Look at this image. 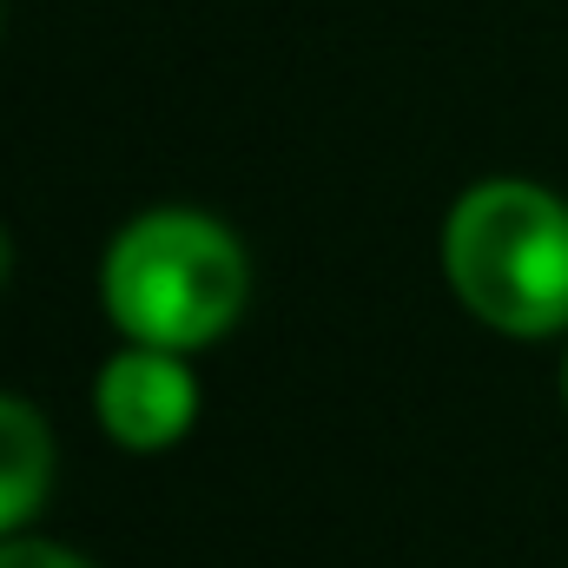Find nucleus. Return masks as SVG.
<instances>
[{
  "label": "nucleus",
  "instance_id": "f257e3e1",
  "mask_svg": "<svg viewBox=\"0 0 568 568\" xmlns=\"http://www.w3.org/2000/svg\"><path fill=\"white\" fill-rule=\"evenodd\" d=\"M252 297V258L232 225L199 205H152L126 219L100 258V304L126 344L205 351L219 344Z\"/></svg>",
  "mask_w": 568,
  "mask_h": 568
},
{
  "label": "nucleus",
  "instance_id": "f03ea898",
  "mask_svg": "<svg viewBox=\"0 0 568 568\" xmlns=\"http://www.w3.org/2000/svg\"><path fill=\"white\" fill-rule=\"evenodd\" d=\"M443 278L503 337L568 331V199L536 179H483L443 219Z\"/></svg>",
  "mask_w": 568,
  "mask_h": 568
},
{
  "label": "nucleus",
  "instance_id": "7ed1b4c3",
  "mask_svg": "<svg viewBox=\"0 0 568 568\" xmlns=\"http://www.w3.org/2000/svg\"><path fill=\"white\" fill-rule=\"evenodd\" d=\"M93 417L120 449H172L199 424V377L179 351L159 344H120L93 377Z\"/></svg>",
  "mask_w": 568,
  "mask_h": 568
},
{
  "label": "nucleus",
  "instance_id": "20e7f679",
  "mask_svg": "<svg viewBox=\"0 0 568 568\" xmlns=\"http://www.w3.org/2000/svg\"><path fill=\"white\" fill-rule=\"evenodd\" d=\"M53 489V429L27 397L0 390V542L27 536Z\"/></svg>",
  "mask_w": 568,
  "mask_h": 568
},
{
  "label": "nucleus",
  "instance_id": "39448f33",
  "mask_svg": "<svg viewBox=\"0 0 568 568\" xmlns=\"http://www.w3.org/2000/svg\"><path fill=\"white\" fill-rule=\"evenodd\" d=\"M0 568H93V562L80 549H67V542H47V536H7Z\"/></svg>",
  "mask_w": 568,
  "mask_h": 568
},
{
  "label": "nucleus",
  "instance_id": "423d86ee",
  "mask_svg": "<svg viewBox=\"0 0 568 568\" xmlns=\"http://www.w3.org/2000/svg\"><path fill=\"white\" fill-rule=\"evenodd\" d=\"M13 278V239H7V225H0V284Z\"/></svg>",
  "mask_w": 568,
  "mask_h": 568
},
{
  "label": "nucleus",
  "instance_id": "0eeeda50",
  "mask_svg": "<svg viewBox=\"0 0 568 568\" xmlns=\"http://www.w3.org/2000/svg\"><path fill=\"white\" fill-rule=\"evenodd\" d=\"M562 404H568V351H562Z\"/></svg>",
  "mask_w": 568,
  "mask_h": 568
}]
</instances>
